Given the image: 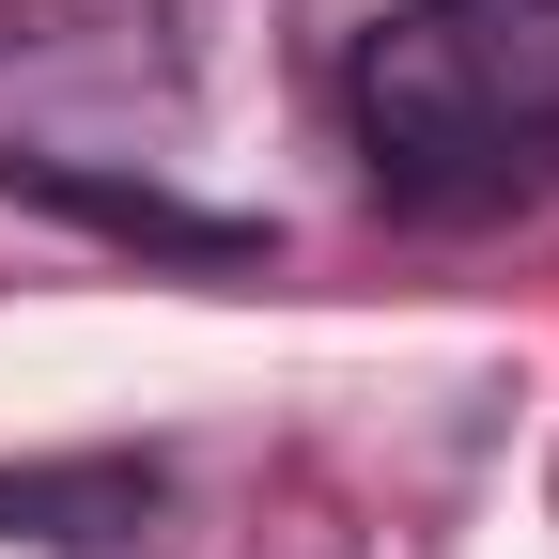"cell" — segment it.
<instances>
[{"label":"cell","mask_w":559,"mask_h":559,"mask_svg":"<svg viewBox=\"0 0 559 559\" xmlns=\"http://www.w3.org/2000/svg\"><path fill=\"white\" fill-rule=\"evenodd\" d=\"M156 513V481L140 466H79V481H0V528H47V544H109Z\"/></svg>","instance_id":"cell-2"},{"label":"cell","mask_w":559,"mask_h":559,"mask_svg":"<svg viewBox=\"0 0 559 559\" xmlns=\"http://www.w3.org/2000/svg\"><path fill=\"white\" fill-rule=\"evenodd\" d=\"M358 156L419 218H481L559 171V0H389L358 32Z\"/></svg>","instance_id":"cell-1"}]
</instances>
